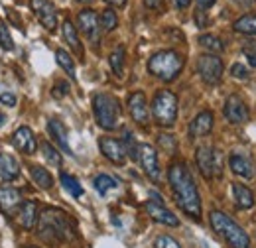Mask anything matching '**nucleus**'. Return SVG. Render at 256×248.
<instances>
[{
  "instance_id": "obj_21",
  "label": "nucleus",
  "mask_w": 256,
  "mask_h": 248,
  "mask_svg": "<svg viewBox=\"0 0 256 248\" xmlns=\"http://www.w3.org/2000/svg\"><path fill=\"white\" fill-rule=\"evenodd\" d=\"M48 130H50V136L54 138V142L64 150L65 154H73L71 152V146H69V138H67V130H65V126L62 120H58V118H52L50 122H48Z\"/></svg>"
},
{
  "instance_id": "obj_11",
  "label": "nucleus",
  "mask_w": 256,
  "mask_h": 248,
  "mask_svg": "<svg viewBox=\"0 0 256 248\" xmlns=\"http://www.w3.org/2000/svg\"><path fill=\"white\" fill-rule=\"evenodd\" d=\"M138 160L142 164L144 174L154 184H158L160 182V162H158V154H156L154 146H150V144H138Z\"/></svg>"
},
{
  "instance_id": "obj_19",
  "label": "nucleus",
  "mask_w": 256,
  "mask_h": 248,
  "mask_svg": "<svg viewBox=\"0 0 256 248\" xmlns=\"http://www.w3.org/2000/svg\"><path fill=\"white\" fill-rule=\"evenodd\" d=\"M213 130V112L211 110H201L190 124V136L199 138V136H207Z\"/></svg>"
},
{
  "instance_id": "obj_25",
  "label": "nucleus",
  "mask_w": 256,
  "mask_h": 248,
  "mask_svg": "<svg viewBox=\"0 0 256 248\" xmlns=\"http://www.w3.org/2000/svg\"><path fill=\"white\" fill-rule=\"evenodd\" d=\"M30 176H32V180L36 182V186L42 187V189H50V187L54 186V178H52V174L46 170V168H42V166H30Z\"/></svg>"
},
{
  "instance_id": "obj_40",
  "label": "nucleus",
  "mask_w": 256,
  "mask_h": 248,
  "mask_svg": "<svg viewBox=\"0 0 256 248\" xmlns=\"http://www.w3.org/2000/svg\"><path fill=\"white\" fill-rule=\"evenodd\" d=\"M0 102H2L4 106H16V94L0 93Z\"/></svg>"
},
{
  "instance_id": "obj_20",
  "label": "nucleus",
  "mask_w": 256,
  "mask_h": 248,
  "mask_svg": "<svg viewBox=\"0 0 256 248\" xmlns=\"http://www.w3.org/2000/svg\"><path fill=\"white\" fill-rule=\"evenodd\" d=\"M230 191H232V199H234L236 209L246 211V209L254 207V193L246 186H242V184H232V186H230Z\"/></svg>"
},
{
  "instance_id": "obj_36",
  "label": "nucleus",
  "mask_w": 256,
  "mask_h": 248,
  "mask_svg": "<svg viewBox=\"0 0 256 248\" xmlns=\"http://www.w3.org/2000/svg\"><path fill=\"white\" fill-rule=\"evenodd\" d=\"M154 248H182V246H180V242H178L174 236L162 234V236H158V238L154 240Z\"/></svg>"
},
{
  "instance_id": "obj_44",
  "label": "nucleus",
  "mask_w": 256,
  "mask_h": 248,
  "mask_svg": "<svg viewBox=\"0 0 256 248\" xmlns=\"http://www.w3.org/2000/svg\"><path fill=\"white\" fill-rule=\"evenodd\" d=\"M174 4H176L180 10H184V8H188V6L192 4V0H174Z\"/></svg>"
},
{
  "instance_id": "obj_5",
  "label": "nucleus",
  "mask_w": 256,
  "mask_h": 248,
  "mask_svg": "<svg viewBox=\"0 0 256 248\" xmlns=\"http://www.w3.org/2000/svg\"><path fill=\"white\" fill-rule=\"evenodd\" d=\"M93 112L95 120L104 130H116L120 122V102L116 96L108 93H96L93 96Z\"/></svg>"
},
{
  "instance_id": "obj_37",
  "label": "nucleus",
  "mask_w": 256,
  "mask_h": 248,
  "mask_svg": "<svg viewBox=\"0 0 256 248\" xmlns=\"http://www.w3.org/2000/svg\"><path fill=\"white\" fill-rule=\"evenodd\" d=\"M230 75L234 79H246L248 77V69L242 65V63H232L230 65Z\"/></svg>"
},
{
  "instance_id": "obj_46",
  "label": "nucleus",
  "mask_w": 256,
  "mask_h": 248,
  "mask_svg": "<svg viewBox=\"0 0 256 248\" xmlns=\"http://www.w3.org/2000/svg\"><path fill=\"white\" fill-rule=\"evenodd\" d=\"M4 122H6V116H4V114H0V126H2Z\"/></svg>"
},
{
  "instance_id": "obj_23",
  "label": "nucleus",
  "mask_w": 256,
  "mask_h": 248,
  "mask_svg": "<svg viewBox=\"0 0 256 248\" xmlns=\"http://www.w3.org/2000/svg\"><path fill=\"white\" fill-rule=\"evenodd\" d=\"M20 224L26 228V230H32L34 226H36V222H38V205L34 203V201H26V203H22V207H20Z\"/></svg>"
},
{
  "instance_id": "obj_33",
  "label": "nucleus",
  "mask_w": 256,
  "mask_h": 248,
  "mask_svg": "<svg viewBox=\"0 0 256 248\" xmlns=\"http://www.w3.org/2000/svg\"><path fill=\"white\" fill-rule=\"evenodd\" d=\"M62 184H64V187L73 195V197H81V195H83V187L79 186V182H77L73 176L62 174Z\"/></svg>"
},
{
  "instance_id": "obj_10",
  "label": "nucleus",
  "mask_w": 256,
  "mask_h": 248,
  "mask_svg": "<svg viewBox=\"0 0 256 248\" xmlns=\"http://www.w3.org/2000/svg\"><path fill=\"white\" fill-rule=\"evenodd\" d=\"M223 114L230 124L248 122V116H250L246 102H244L242 96H238V94H230V96H226L224 106H223Z\"/></svg>"
},
{
  "instance_id": "obj_3",
  "label": "nucleus",
  "mask_w": 256,
  "mask_h": 248,
  "mask_svg": "<svg viewBox=\"0 0 256 248\" xmlns=\"http://www.w3.org/2000/svg\"><path fill=\"white\" fill-rule=\"evenodd\" d=\"M209 220L213 230L223 238L224 242L230 248H250V238L248 234L228 217L223 211H211L209 213Z\"/></svg>"
},
{
  "instance_id": "obj_9",
  "label": "nucleus",
  "mask_w": 256,
  "mask_h": 248,
  "mask_svg": "<svg viewBox=\"0 0 256 248\" xmlns=\"http://www.w3.org/2000/svg\"><path fill=\"white\" fill-rule=\"evenodd\" d=\"M30 8L40 20V24L48 32H56L58 28V10L52 0H30Z\"/></svg>"
},
{
  "instance_id": "obj_34",
  "label": "nucleus",
  "mask_w": 256,
  "mask_h": 248,
  "mask_svg": "<svg viewBox=\"0 0 256 248\" xmlns=\"http://www.w3.org/2000/svg\"><path fill=\"white\" fill-rule=\"evenodd\" d=\"M0 48L6 50V52H12L14 50V40L8 32V26L4 22H0Z\"/></svg>"
},
{
  "instance_id": "obj_31",
  "label": "nucleus",
  "mask_w": 256,
  "mask_h": 248,
  "mask_svg": "<svg viewBox=\"0 0 256 248\" xmlns=\"http://www.w3.org/2000/svg\"><path fill=\"white\" fill-rule=\"evenodd\" d=\"M40 146H42V154H44L48 164H52L54 168H62V154L58 148H54L50 142H42Z\"/></svg>"
},
{
  "instance_id": "obj_24",
  "label": "nucleus",
  "mask_w": 256,
  "mask_h": 248,
  "mask_svg": "<svg viewBox=\"0 0 256 248\" xmlns=\"http://www.w3.org/2000/svg\"><path fill=\"white\" fill-rule=\"evenodd\" d=\"M62 30H64V38H65V42L69 44V48H71L77 56H83V48H81L79 34H77V30H75V26L71 24V20H65Z\"/></svg>"
},
{
  "instance_id": "obj_16",
  "label": "nucleus",
  "mask_w": 256,
  "mask_h": 248,
  "mask_svg": "<svg viewBox=\"0 0 256 248\" xmlns=\"http://www.w3.org/2000/svg\"><path fill=\"white\" fill-rule=\"evenodd\" d=\"M77 24H79V30L83 32L89 40H93V42L98 40L100 26H98V16L95 14V10H89V8L81 10L79 16H77Z\"/></svg>"
},
{
  "instance_id": "obj_8",
  "label": "nucleus",
  "mask_w": 256,
  "mask_h": 248,
  "mask_svg": "<svg viewBox=\"0 0 256 248\" xmlns=\"http://www.w3.org/2000/svg\"><path fill=\"white\" fill-rule=\"evenodd\" d=\"M223 62L213 54L201 56L197 60V73L207 85H217L221 81V77H223Z\"/></svg>"
},
{
  "instance_id": "obj_29",
  "label": "nucleus",
  "mask_w": 256,
  "mask_h": 248,
  "mask_svg": "<svg viewBox=\"0 0 256 248\" xmlns=\"http://www.w3.org/2000/svg\"><path fill=\"white\" fill-rule=\"evenodd\" d=\"M108 63H110V69L116 77H122L124 75V48H116L110 58H108Z\"/></svg>"
},
{
  "instance_id": "obj_7",
  "label": "nucleus",
  "mask_w": 256,
  "mask_h": 248,
  "mask_svg": "<svg viewBox=\"0 0 256 248\" xmlns=\"http://www.w3.org/2000/svg\"><path fill=\"white\" fill-rule=\"evenodd\" d=\"M195 162L205 180H213L221 176V162H219V152H215L213 146H199L195 150Z\"/></svg>"
},
{
  "instance_id": "obj_42",
  "label": "nucleus",
  "mask_w": 256,
  "mask_h": 248,
  "mask_svg": "<svg viewBox=\"0 0 256 248\" xmlns=\"http://www.w3.org/2000/svg\"><path fill=\"white\" fill-rule=\"evenodd\" d=\"M234 4H238L240 8H252L256 4V0H232Z\"/></svg>"
},
{
  "instance_id": "obj_32",
  "label": "nucleus",
  "mask_w": 256,
  "mask_h": 248,
  "mask_svg": "<svg viewBox=\"0 0 256 248\" xmlns=\"http://www.w3.org/2000/svg\"><path fill=\"white\" fill-rule=\"evenodd\" d=\"M93 184H95V189L100 193V195H106V191H110V189H114V187H116V182H114L110 176H106V174L96 176Z\"/></svg>"
},
{
  "instance_id": "obj_12",
  "label": "nucleus",
  "mask_w": 256,
  "mask_h": 248,
  "mask_svg": "<svg viewBox=\"0 0 256 248\" xmlns=\"http://www.w3.org/2000/svg\"><path fill=\"white\" fill-rule=\"evenodd\" d=\"M128 110L132 120L140 126H148L150 122V110H148V102H146V94L142 91H136L128 96Z\"/></svg>"
},
{
  "instance_id": "obj_35",
  "label": "nucleus",
  "mask_w": 256,
  "mask_h": 248,
  "mask_svg": "<svg viewBox=\"0 0 256 248\" xmlns=\"http://www.w3.org/2000/svg\"><path fill=\"white\" fill-rule=\"evenodd\" d=\"M158 144H160L166 152H170V154H174V152H176V148H178L176 138H174L172 134H160V136H158Z\"/></svg>"
},
{
  "instance_id": "obj_26",
  "label": "nucleus",
  "mask_w": 256,
  "mask_h": 248,
  "mask_svg": "<svg viewBox=\"0 0 256 248\" xmlns=\"http://www.w3.org/2000/svg\"><path fill=\"white\" fill-rule=\"evenodd\" d=\"M232 30L238 32V34H244V36H256V14H244V16H240L232 24Z\"/></svg>"
},
{
  "instance_id": "obj_43",
  "label": "nucleus",
  "mask_w": 256,
  "mask_h": 248,
  "mask_svg": "<svg viewBox=\"0 0 256 248\" xmlns=\"http://www.w3.org/2000/svg\"><path fill=\"white\" fill-rule=\"evenodd\" d=\"M217 0H197V4H199V10H205V8H211L213 4H215Z\"/></svg>"
},
{
  "instance_id": "obj_39",
  "label": "nucleus",
  "mask_w": 256,
  "mask_h": 248,
  "mask_svg": "<svg viewBox=\"0 0 256 248\" xmlns=\"http://www.w3.org/2000/svg\"><path fill=\"white\" fill-rule=\"evenodd\" d=\"M67 91H69V85H67V83H64V81H60V83L54 87V91H52V93H54V96H56V98H62V96H65V94H67Z\"/></svg>"
},
{
  "instance_id": "obj_13",
  "label": "nucleus",
  "mask_w": 256,
  "mask_h": 248,
  "mask_svg": "<svg viewBox=\"0 0 256 248\" xmlns=\"http://www.w3.org/2000/svg\"><path fill=\"white\" fill-rule=\"evenodd\" d=\"M98 148H100V152H102V156H104L106 160H110V162L116 164V166H122V164L126 162V148H124V144H122L120 140H116V138L102 136V138L98 140Z\"/></svg>"
},
{
  "instance_id": "obj_45",
  "label": "nucleus",
  "mask_w": 256,
  "mask_h": 248,
  "mask_svg": "<svg viewBox=\"0 0 256 248\" xmlns=\"http://www.w3.org/2000/svg\"><path fill=\"white\" fill-rule=\"evenodd\" d=\"M104 2H108V4H112V6H118V8H122V6L126 4L128 0H104Z\"/></svg>"
},
{
  "instance_id": "obj_17",
  "label": "nucleus",
  "mask_w": 256,
  "mask_h": 248,
  "mask_svg": "<svg viewBox=\"0 0 256 248\" xmlns=\"http://www.w3.org/2000/svg\"><path fill=\"white\" fill-rule=\"evenodd\" d=\"M22 205V195L18 189L10 186H0V211L4 215H12Z\"/></svg>"
},
{
  "instance_id": "obj_1",
  "label": "nucleus",
  "mask_w": 256,
  "mask_h": 248,
  "mask_svg": "<svg viewBox=\"0 0 256 248\" xmlns=\"http://www.w3.org/2000/svg\"><path fill=\"white\" fill-rule=\"evenodd\" d=\"M168 182H170L178 207L186 215L199 220L201 218V197H199V191H197L190 168L184 162H174L168 170Z\"/></svg>"
},
{
  "instance_id": "obj_38",
  "label": "nucleus",
  "mask_w": 256,
  "mask_h": 248,
  "mask_svg": "<svg viewBox=\"0 0 256 248\" xmlns=\"http://www.w3.org/2000/svg\"><path fill=\"white\" fill-rule=\"evenodd\" d=\"M242 54L248 58L250 65H254L256 67V42H246L244 48H242Z\"/></svg>"
},
{
  "instance_id": "obj_48",
  "label": "nucleus",
  "mask_w": 256,
  "mask_h": 248,
  "mask_svg": "<svg viewBox=\"0 0 256 248\" xmlns=\"http://www.w3.org/2000/svg\"><path fill=\"white\" fill-rule=\"evenodd\" d=\"M28 248H38V246H28Z\"/></svg>"
},
{
  "instance_id": "obj_47",
  "label": "nucleus",
  "mask_w": 256,
  "mask_h": 248,
  "mask_svg": "<svg viewBox=\"0 0 256 248\" xmlns=\"http://www.w3.org/2000/svg\"><path fill=\"white\" fill-rule=\"evenodd\" d=\"M77 2H91V0H77Z\"/></svg>"
},
{
  "instance_id": "obj_30",
  "label": "nucleus",
  "mask_w": 256,
  "mask_h": 248,
  "mask_svg": "<svg viewBox=\"0 0 256 248\" xmlns=\"http://www.w3.org/2000/svg\"><path fill=\"white\" fill-rule=\"evenodd\" d=\"M98 26L100 30L104 32H112L116 26H118V18H116V12L112 8H106L102 10V14L98 16Z\"/></svg>"
},
{
  "instance_id": "obj_4",
  "label": "nucleus",
  "mask_w": 256,
  "mask_h": 248,
  "mask_svg": "<svg viewBox=\"0 0 256 248\" xmlns=\"http://www.w3.org/2000/svg\"><path fill=\"white\" fill-rule=\"evenodd\" d=\"M184 69V58L174 52V50H162V52H156L150 60H148V71L158 77L162 81L170 83L174 81Z\"/></svg>"
},
{
  "instance_id": "obj_27",
  "label": "nucleus",
  "mask_w": 256,
  "mask_h": 248,
  "mask_svg": "<svg viewBox=\"0 0 256 248\" xmlns=\"http://www.w3.org/2000/svg\"><path fill=\"white\" fill-rule=\"evenodd\" d=\"M199 46L205 48L207 52H211L213 56L221 54V52L224 50L223 42H221L217 36H211V34H203V36H199Z\"/></svg>"
},
{
  "instance_id": "obj_6",
  "label": "nucleus",
  "mask_w": 256,
  "mask_h": 248,
  "mask_svg": "<svg viewBox=\"0 0 256 248\" xmlns=\"http://www.w3.org/2000/svg\"><path fill=\"white\" fill-rule=\"evenodd\" d=\"M152 116L160 126H174L178 118V96L168 89L158 91L152 100Z\"/></svg>"
},
{
  "instance_id": "obj_18",
  "label": "nucleus",
  "mask_w": 256,
  "mask_h": 248,
  "mask_svg": "<svg viewBox=\"0 0 256 248\" xmlns=\"http://www.w3.org/2000/svg\"><path fill=\"white\" fill-rule=\"evenodd\" d=\"M228 168L234 176L242 178V180H252L254 178V168H252V162L250 158L242 154H230L228 156Z\"/></svg>"
},
{
  "instance_id": "obj_41",
  "label": "nucleus",
  "mask_w": 256,
  "mask_h": 248,
  "mask_svg": "<svg viewBox=\"0 0 256 248\" xmlns=\"http://www.w3.org/2000/svg\"><path fill=\"white\" fill-rule=\"evenodd\" d=\"M144 4L150 10H160L162 6H164V0H144Z\"/></svg>"
},
{
  "instance_id": "obj_28",
  "label": "nucleus",
  "mask_w": 256,
  "mask_h": 248,
  "mask_svg": "<svg viewBox=\"0 0 256 248\" xmlns=\"http://www.w3.org/2000/svg\"><path fill=\"white\" fill-rule=\"evenodd\" d=\"M56 62H58V65L64 69L65 73L71 77V79H75L77 77V71H75V62H73V58L65 52V50H58L56 52Z\"/></svg>"
},
{
  "instance_id": "obj_14",
  "label": "nucleus",
  "mask_w": 256,
  "mask_h": 248,
  "mask_svg": "<svg viewBox=\"0 0 256 248\" xmlns=\"http://www.w3.org/2000/svg\"><path fill=\"white\" fill-rule=\"evenodd\" d=\"M146 211H148L150 217L154 218L156 222H160V224H166V226H178L180 224V218L176 217L170 209L164 207V203H162V199L158 195H156V201H152V199L146 201Z\"/></svg>"
},
{
  "instance_id": "obj_2",
  "label": "nucleus",
  "mask_w": 256,
  "mask_h": 248,
  "mask_svg": "<svg viewBox=\"0 0 256 248\" xmlns=\"http://www.w3.org/2000/svg\"><path fill=\"white\" fill-rule=\"evenodd\" d=\"M38 236L46 244L58 246L62 242L75 238V226H73L69 215L64 213L62 209L48 207L42 211V215L38 218Z\"/></svg>"
},
{
  "instance_id": "obj_22",
  "label": "nucleus",
  "mask_w": 256,
  "mask_h": 248,
  "mask_svg": "<svg viewBox=\"0 0 256 248\" xmlns=\"http://www.w3.org/2000/svg\"><path fill=\"white\" fill-rule=\"evenodd\" d=\"M0 178L4 182H14L20 178V166L14 156L0 152Z\"/></svg>"
},
{
  "instance_id": "obj_15",
  "label": "nucleus",
  "mask_w": 256,
  "mask_h": 248,
  "mask_svg": "<svg viewBox=\"0 0 256 248\" xmlns=\"http://www.w3.org/2000/svg\"><path fill=\"white\" fill-rule=\"evenodd\" d=\"M12 142L20 152L28 156L36 154V150H38V140L34 136L32 128H28V126H20L12 136Z\"/></svg>"
}]
</instances>
